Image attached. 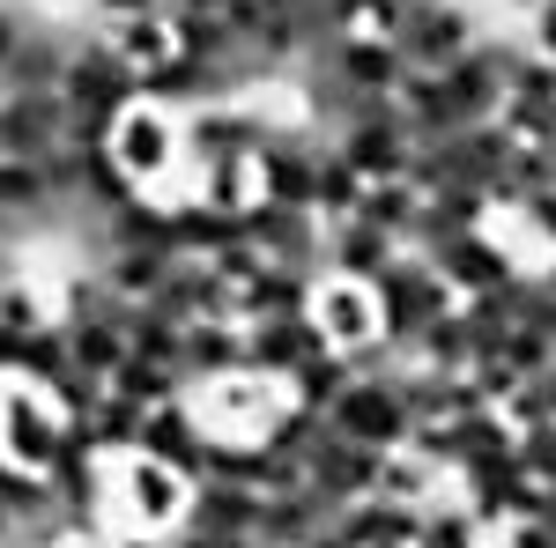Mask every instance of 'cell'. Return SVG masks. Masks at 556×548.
<instances>
[{"mask_svg":"<svg viewBox=\"0 0 556 548\" xmlns=\"http://www.w3.org/2000/svg\"><path fill=\"white\" fill-rule=\"evenodd\" d=\"M104 156L119 164V178H127L134 193H156V201H164V193L178 186V164H186V149H178V112L141 104V97H134L127 112L112 119Z\"/></svg>","mask_w":556,"mask_h":548,"instance_id":"1","label":"cell"},{"mask_svg":"<svg viewBox=\"0 0 556 548\" xmlns=\"http://www.w3.org/2000/svg\"><path fill=\"white\" fill-rule=\"evenodd\" d=\"M371 296H379V341L393 348V356H408V341L424 334L438 311H453V304H460V296L438 282V267H430L424 253H401L379 282H371Z\"/></svg>","mask_w":556,"mask_h":548,"instance_id":"2","label":"cell"},{"mask_svg":"<svg viewBox=\"0 0 556 548\" xmlns=\"http://www.w3.org/2000/svg\"><path fill=\"white\" fill-rule=\"evenodd\" d=\"M186 400H193V416H201V430H208V437L260 445V430L282 416V400H290V393H282L275 379H260V371H223V379L193 385Z\"/></svg>","mask_w":556,"mask_h":548,"instance_id":"3","label":"cell"},{"mask_svg":"<svg viewBox=\"0 0 556 548\" xmlns=\"http://www.w3.org/2000/svg\"><path fill=\"white\" fill-rule=\"evenodd\" d=\"M186 497H193V482H186L178 467L149 460V453H127V460H112V511L127 519L134 534H178V519H186Z\"/></svg>","mask_w":556,"mask_h":548,"instance_id":"4","label":"cell"},{"mask_svg":"<svg viewBox=\"0 0 556 548\" xmlns=\"http://www.w3.org/2000/svg\"><path fill=\"white\" fill-rule=\"evenodd\" d=\"M60 437H67V416L52 408L45 385H23V379L0 385V460L23 467V474H45L60 460Z\"/></svg>","mask_w":556,"mask_h":548,"instance_id":"5","label":"cell"},{"mask_svg":"<svg viewBox=\"0 0 556 548\" xmlns=\"http://www.w3.org/2000/svg\"><path fill=\"white\" fill-rule=\"evenodd\" d=\"M475 44V15L460 0H408V23L393 30V52L408 75H445Z\"/></svg>","mask_w":556,"mask_h":548,"instance_id":"6","label":"cell"},{"mask_svg":"<svg viewBox=\"0 0 556 548\" xmlns=\"http://www.w3.org/2000/svg\"><path fill=\"white\" fill-rule=\"evenodd\" d=\"M408 127H401V112H393V97H364L356 112H349V127L334 133V156H342L364 186L371 178H401L408 170Z\"/></svg>","mask_w":556,"mask_h":548,"instance_id":"7","label":"cell"},{"mask_svg":"<svg viewBox=\"0 0 556 548\" xmlns=\"http://www.w3.org/2000/svg\"><path fill=\"white\" fill-rule=\"evenodd\" d=\"M245 238H253L260 259L275 267H298V275H327V222L312 208H290V201H253L245 208Z\"/></svg>","mask_w":556,"mask_h":548,"instance_id":"8","label":"cell"},{"mask_svg":"<svg viewBox=\"0 0 556 548\" xmlns=\"http://www.w3.org/2000/svg\"><path fill=\"white\" fill-rule=\"evenodd\" d=\"M67 141L60 89H0V164H45Z\"/></svg>","mask_w":556,"mask_h":548,"instance_id":"9","label":"cell"},{"mask_svg":"<svg viewBox=\"0 0 556 548\" xmlns=\"http://www.w3.org/2000/svg\"><path fill=\"white\" fill-rule=\"evenodd\" d=\"M430 267H438V282L453 296H482V290H505L519 275V253L505 245V230L497 222H482V230H468V238H445L438 253H424Z\"/></svg>","mask_w":556,"mask_h":548,"instance_id":"10","label":"cell"},{"mask_svg":"<svg viewBox=\"0 0 556 548\" xmlns=\"http://www.w3.org/2000/svg\"><path fill=\"white\" fill-rule=\"evenodd\" d=\"M327 422L342 430L349 445H371V453H393V445H408V408L393 400V385L386 379H349L342 385V400L327 408Z\"/></svg>","mask_w":556,"mask_h":548,"instance_id":"11","label":"cell"},{"mask_svg":"<svg viewBox=\"0 0 556 548\" xmlns=\"http://www.w3.org/2000/svg\"><path fill=\"white\" fill-rule=\"evenodd\" d=\"M304 311H312V327H319V341H327L334 356H356V348H371V341H379V296L364 290V282L319 275Z\"/></svg>","mask_w":556,"mask_h":548,"instance_id":"12","label":"cell"},{"mask_svg":"<svg viewBox=\"0 0 556 548\" xmlns=\"http://www.w3.org/2000/svg\"><path fill=\"white\" fill-rule=\"evenodd\" d=\"M141 453H149V460H164V467H178L186 482H201V474H208L215 437L201 430L193 400H164V408H149V422H141Z\"/></svg>","mask_w":556,"mask_h":548,"instance_id":"13","label":"cell"},{"mask_svg":"<svg viewBox=\"0 0 556 548\" xmlns=\"http://www.w3.org/2000/svg\"><path fill=\"white\" fill-rule=\"evenodd\" d=\"M230 282L215 275L208 259H178L172 275L156 282V296H141V304H156L164 319H178V327H193V319H230Z\"/></svg>","mask_w":556,"mask_h":548,"instance_id":"14","label":"cell"},{"mask_svg":"<svg viewBox=\"0 0 556 548\" xmlns=\"http://www.w3.org/2000/svg\"><path fill=\"white\" fill-rule=\"evenodd\" d=\"M327 341H319V327H312V311H290V319H253L245 327V371H260V379H290L304 356H319Z\"/></svg>","mask_w":556,"mask_h":548,"instance_id":"15","label":"cell"},{"mask_svg":"<svg viewBox=\"0 0 556 548\" xmlns=\"http://www.w3.org/2000/svg\"><path fill=\"white\" fill-rule=\"evenodd\" d=\"M178 526H186V534H215V541H253L260 489H238V482H193Z\"/></svg>","mask_w":556,"mask_h":548,"instance_id":"16","label":"cell"},{"mask_svg":"<svg viewBox=\"0 0 556 548\" xmlns=\"http://www.w3.org/2000/svg\"><path fill=\"white\" fill-rule=\"evenodd\" d=\"M304 482L319 489V497H334V505H356V497H371L379 489V453L371 445H349L342 430L304 460Z\"/></svg>","mask_w":556,"mask_h":548,"instance_id":"17","label":"cell"},{"mask_svg":"<svg viewBox=\"0 0 556 548\" xmlns=\"http://www.w3.org/2000/svg\"><path fill=\"white\" fill-rule=\"evenodd\" d=\"M223 371H245V327L238 319H193L178 334V379H186V393L223 379Z\"/></svg>","mask_w":556,"mask_h":548,"instance_id":"18","label":"cell"},{"mask_svg":"<svg viewBox=\"0 0 556 548\" xmlns=\"http://www.w3.org/2000/svg\"><path fill=\"white\" fill-rule=\"evenodd\" d=\"M482 222H490V201H482V193H468V186L424 193V201H416V222H408V245H401V253H438L445 238H468V230H482Z\"/></svg>","mask_w":556,"mask_h":548,"instance_id":"19","label":"cell"},{"mask_svg":"<svg viewBox=\"0 0 556 548\" xmlns=\"http://www.w3.org/2000/svg\"><path fill=\"white\" fill-rule=\"evenodd\" d=\"M401 259V245L386 238V230H371V222H356V215H342V222H327V275H342V282H379L386 267Z\"/></svg>","mask_w":556,"mask_h":548,"instance_id":"20","label":"cell"},{"mask_svg":"<svg viewBox=\"0 0 556 548\" xmlns=\"http://www.w3.org/2000/svg\"><path fill=\"white\" fill-rule=\"evenodd\" d=\"M304 304H312V275L260 259V275H245L238 296H230V319H238V327H253V319H290V311H304Z\"/></svg>","mask_w":556,"mask_h":548,"instance_id":"21","label":"cell"},{"mask_svg":"<svg viewBox=\"0 0 556 548\" xmlns=\"http://www.w3.org/2000/svg\"><path fill=\"white\" fill-rule=\"evenodd\" d=\"M178 267L172 245H104V259H97V275L112 282V290L127 296V304H141V296H156V282Z\"/></svg>","mask_w":556,"mask_h":548,"instance_id":"22","label":"cell"},{"mask_svg":"<svg viewBox=\"0 0 556 548\" xmlns=\"http://www.w3.org/2000/svg\"><path fill=\"white\" fill-rule=\"evenodd\" d=\"M438 489H445V474H438L430 460H416L408 445L379 453V489H371V497H386V505H408V511H430V505H438Z\"/></svg>","mask_w":556,"mask_h":548,"instance_id":"23","label":"cell"},{"mask_svg":"<svg viewBox=\"0 0 556 548\" xmlns=\"http://www.w3.org/2000/svg\"><path fill=\"white\" fill-rule=\"evenodd\" d=\"M141 422H149V408H134V400H119V393H104L75 430H83L104 460H127V453H141Z\"/></svg>","mask_w":556,"mask_h":548,"instance_id":"24","label":"cell"},{"mask_svg":"<svg viewBox=\"0 0 556 548\" xmlns=\"http://www.w3.org/2000/svg\"><path fill=\"white\" fill-rule=\"evenodd\" d=\"M327 437H334V422L319 416V408H298V400H282V416L267 422V430H260V453H275V460H312V453H319V445H327Z\"/></svg>","mask_w":556,"mask_h":548,"instance_id":"25","label":"cell"},{"mask_svg":"<svg viewBox=\"0 0 556 548\" xmlns=\"http://www.w3.org/2000/svg\"><path fill=\"white\" fill-rule=\"evenodd\" d=\"M416 186L408 178H371L364 193H356V222H371V230H386L393 245H408V222H416Z\"/></svg>","mask_w":556,"mask_h":548,"instance_id":"26","label":"cell"},{"mask_svg":"<svg viewBox=\"0 0 556 548\" xmlns=\"http://www.w3.org/2000/svg\"><path fill=\"white\" fill-rule=\"evenodd\" d=\"M67 334V364L89 371V379H112L127 364V327L119 319H83V327H60Z\"/></svg>","mask_w":556,"mask_h":548,"instance_id":"27","label":"cell"},{"mask_svg":"<svg viewBox=\"0 0 556 548\" xmlns=\"http://www.w3.org/2000/svg\"><path fill=\"white\" fill-rule=\"evenodd\" d=\"M349 379H356V371H349V356H334V348H319V356H304L298 371L282 379V393H290L298 408H319V416H327V408L342 400V385H349Z\"/></svg>","mask_w":556,"mask_h":548,"instance_id":"28","label":"cell"},{"mask_svg":"<svg viewBox=\"0 0 556 548\" xmlns=\"http://www.w3.org/2000/svg\"><path fill=\"white\" fill-rule=\"evenodd\" d=\"M104 44L127 60L134 75H149V67H164V60H172V23H164V15H119Z\"/></svg>","mask_w":556,"mask_h":548,"instance_id":"29","label":"cell"},{"mask_svg":"<svg viewBox=\"0 0 556 548\" xmlns=\"http://www.w3.org/2000/svg\"><path fill=\"white\" fill-rule=\"evenodd\" d=\"M408 364H424V371H468L475 341H468V327H460V311H438L424 334L408 341Z\"/></svg>","mask_w":556,"mask_h":548,"instance_id":"30","label":"cell"},{"mask_svg":"<svg viewBox=\"0 0 556 548\" xmlns=\"http://www.w3.org/2000/svg\"><path fill=\"white\" fill-rule=\"evenodd\" d=\"M104 393H119V400H134V408H164V400H186V379H178V371H164V364L127 356V364L104 379Z\"/></svg>","mask_w":556,"mask_h":548,"instance_id":"31","label":"cell"},{"mask_svg":"<svg viewBox=\"0 0 556 548\" xmlns=\"http://www.w3.org/2000/svg\"><path fill=\"white\" fill-rule=\"evenodd\" d=\"M356 193H364V178L334 156V141L319 149V170H312V215L319 222H342V215H356Z\"/></svg>","mask_w":556,"mask_h":548,"instance_id":"32","label":"cell"},{"mask_svg":"<svg viewBox=\"0 0 556 548\" xmlns=\"http://www.w3.org/2000/svg\"><path fill=\"white\" fill-rule=\"evenodd\" d=\"M178 319H164L156 304H134L127 319V356H141V364H164V371H178Z\"/></svg>","mask_w":556,"mask_h":548,"instance_id":"33","label":"cell"},{"mask_svg":"<svg viewBox=\"0 0 556 548\" xmlns=\"http://www.w3.org/2000/svg\"><path fill=\"white\" fill-rule=\"evenodd\" d=\"M416 548H490V534H482L453 497H438V505L424 511V526H416Z\"/></svg>","mask_w":556,"mask_h":548,"instance_id":"34","label":"cell"},{"mask_svg":"<svg viewBox=\"0 0 556 548\" xmlns=\"http://www.w3.org/2000/svg\"><path fill=\"white\" fill-rule=\"evenodd\" d=\"M497 364H505L513 379H542V371L556 364V341L534 334V327H513V334L497 341Z\"/></svg>","mask_w":556,"mask_h":548,"instance_id":"35","label":"cell"},{"mask_svg":"<svg viewBox=\"0 0 556 548\" xmlns=\"http://www.w3.org/2000/svg\"><path fill=\"white\" fill-rule=\"evenodd\" d=\"M513 460L527 482L556 489V422H534V430H513Z\"/></svg>","mask_w":556,"mask_h":548,"instance_id":"36","label":"cell"},{"mask_svg":"<svg viewBox=\"0 0 556 548\" xmlns=\"http://www.w3.org/2000/svg\"><path fill=\"white\" fill-rule=\"evenodd\" d=\"M0 327H15V334H38V327H52V311H45V296L30 290V282H0Z\"/></svg>","mask_w":556,"mask_h":548,"instance_id":"37","label":"cell"},{"mask_svg":"<svg viewBox=\"0 0 556 548\" xmlns=\"http://www.w3.org/2000/svg\"><path fill=\"white\" fill-rule=\"evenodd\" d=\"M513 215L534 230V245H542V253H556V186H549V193H534V201H527V208H513Z\"/></svg>","mask_w":556,"mask_h":548,"instance_id":"38","label":"cell"},{"mask_svg":"<svg viewBox=\"0 0 556 548\" xmlns=\"http://www.w3.org/2000/svg\"><path fill=\"white\" fill-rule=\"evenodd\" d=\"M490 548H556V534L542 526V519H513V526L490 534Z\"/></svg>","mask_w":556,"mask_h":548,"instance_id":"39","label":"cell"},{"mask_svg":"<svg viewBox=\"0 0 556 548\" xmlns=\"http://www.w3.org/2000/svg\"><path fill=\"white\" fill-rule=\"evenodd\" d=\"M534 60L556 67V0H542V15H534Z\"/></svg>","mask_w":556,"mask_h":548,"instance_id":"40","label":"cell"},{"mask_svg":"<svg viewBox=\"0 0 556 548\" xmlns=\"http://www.w3.org/2000/svg\"><path fill=\"white\" fill-rule=\"evenodd\" d=\"M542 526L556 534V489H542Z\"/></svg>","mask_w":556,"mask_h":548,"instance_id":"41","label":"cell"},{"mask_svg":"<svg viewBox=\"0 0 556 548\" xmlns=\"http://www.w3.org/2000/svg\"><path fill=\"white\" fill-rule=\"evenodd\" d=\"M8 541H15V526H8V511H0V548H8Z\"/></svg>","mask_w":556,"mask_h":548,"instance_id":"42","label":"cell"},{"mask_svg":"<svg viewBox=\"0 0 556 548\" xmlns=\"http://www.w3.org/2000/svg\"><path fill=\"white\" fill-rule=\"evenodd\" d=\"M542 156H549V186H556V141H549V149H542Z\"/></svg>","mask_w":556,"mask_h":548,"instance_id":"43","label":"cell"}]
</instances>
